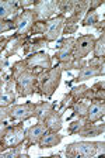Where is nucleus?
Segmentation results:
<instances>
[{"label": "nucleus", "mask_w": 105, "mask_h": 158, "mask_svg": "<svg viewBox=\"0 0 105 158\" xmlns=\"http://www.w3.org/2000/svg\"><path fill=\"white\" fill-rule=\"evenodd\" d=\"M11 21L16 26L17 35H28L31 33L34 23H35V16H34L32 9H24L20 13L11 17Z\"/></svg>", "instance_id": "0eeeda50"}, {"label": "nucleus", "mask_w": 105, "mask_h": 158, "mask_svg": "<svg viewBox=\"0 0 105 158\" xmlns=\"http://www.w3.org/2000/svg\"><path fill=\"white\" fill-rule=\"evenodd\" d=\"M105 114V102L104 100H91L88 103V109H87V114L85 118L88 123H97L101 118H104Z\"/></svg>", "instance_id": "f3484780"}, {"label": "nucleus", "mask_w": 105, "mask_h": 158, "mask_svg": "<svg viewBox=\"0 0 105 158\" xmlns=\"http://www.w3.org/2000/svg\"><path fill=\"white\" fill-rule=\"evenodd\" d=\"M0 157L3 158H17V157H28V154H23L21 151V147H14V148H9L6 151H3L0 154Z\"/></svg>", "instance_id": "7c9ffc66"}, {"label": "nucleus", "mask_w": 105, "mask_h": 158, "mask_svg": "<svg viewBox=\"0 0 105 158\" xmlns=\"http://www.w3.org/2000/svg\"><path fill=\"white\" fill-rule=\"evenodd\" d=\"M73 110L74 117H85L87 114V109H88V102L87 100H79L70 107Z\"/></svg>", "instance_id": "bb28decb"}, {"label": "nucleus", "mask_w": 105, "mask_h": 158, "mask_svg": "<svg viewBox=\"0 0 105 158\" xmlns=\"http://www.w3.org/2000/svg\"><path fill=\"white\" fill-rule=\"evenodd\" d=\"M88 90H90V88L87 85H77V86H74V88H72V90H70L69 93H66L65 98L62 99L59 112L62 113L66 109H70L76 102H79V100H87V98H88Z\"/></svg>", "instance_id": "f8f14e48"}, {"label": "nucleus", "mask_w": 105, "mask_h": 158, "mask_svg": "<svg viewBox=\"0 0 105 158\" xmlns=\"http://www.w3.org/2000/svg\"><path fill=\"white\" fill-rule=\"evenodd\" d=\"M104 141H77L66 145V157L70 158H90L102 155L105 151Z\"/></svg>", "instance_id": "f03ea898"}, {"label": "nucleus", "mask_w": 105, "mask_h": 158, "mask_svg": "<svg viewBox=\"0 0 105 158\" xmlns=\"http://www.w3.org/2000/svg\"><path fill=\"white\" fill-rule=\"evenodd\" d=\"M30 38H31L30 34L28 35H17V34L10 35V40H9V43H7L6 48H4V58H9V56L17 54L21 48H24L25 43Z\"/></svg>", "instance_id": "dca6fc26"}, {"label": "nucleus", "mask_w": 105, "mask_h": 158, "mask_svg": "<svg viewBox=\"0 0 105 158\" xmlns=\"http://www.w3.org/2000/svg\"><path fill=\"white\" fill-rule=\"evenodd\" d=\"M16 102V82L10 76L0 81V106L9 107Z\"/></svg>", "instance_id": "ddd939ff"}, {"label": "nucleus", "mask_w": 105, "mask_h": 158, "mask_svg": "<svg viewBox=\"0 0 105 158\" xmlns=\"http://www.w3.org/2000/svg\"><path fill=\"white\" fill-rule=\"evenodd\" d=\"M87 65L84 59H72L69 62H65V64H59V66L62 68V71H72V69H79L83 68V66Z\"/></svg>", "instance_id": "c85d7f7f"}, {"label": "nucleus", "mask_w": 105, "mask_h": 158, "mask_svg": "<svg viewBox=\"0 0 105 158\" xmlns=\"http://www.w3.org/2000/svg\"><path fill=\"white\" fill-rule=\"evenodd\" d=\"M102 4H104V0H95V2H91V0H90V7L88 9L90 10H97V7L102 6Z\"/></svg>", "instance_id": "58836bf2"}, {"label": "nucleus", "mask_w": 105, "mask_h": 158, "mask_svg": "<svg viewBox=\"0 0 105 158\" xmlns=\"http://www.w3.org/2000/svg\"><path fill=\"white\" fill-rule=\"evenodd\" d=\"M92 52L95 58H105V34L101 33L98 40H95L94 47H92Z\"/></svg>", "instance_id": "a878e982"}, {"label": "nucleus", "mask_w": 105, "mask_h": 158, "mask_svg": "<svg viewBox=\"0 0 105 158\" xmlns=\"http://www.w3.org/2000/svg\"><path fill=\"white\" fill-rule=\"evenodd\" d=\"M42 71H30L24 69L16 78V92L18 96L25 98L38 92V76Z\"/></svg>", "instance_id": "39448f33"}, {"label": "nucleus", "mask_w": 105, "mask_h": 158, "mask_svg": "<svg viewBox=\"0 0 105 158\" xmlns=\"http://www.w3.org/2000/svg\"><path fill=\"white\" fill-rule=\"evenodd\" d=\"M53 109H55V106H53L52 103H49V102H39V103H36V110H35L36 120H38V122H41V123H43L45 117L49 114L51 112H52Z\"/></svg>", "instance_id": "393cba45"}, {"label": "nucleus", "mask_w": 105, "mask_h": 158, "mask_svg": "<svg viewBox=\"0 0 105 158\" xmlns=\"http://www.w3.org/2000/svg\"><path fill=\"white\" fill-rule=\"evenodd\" d=\"M105 130V124H95V123H85L79 130L77 135L80 137H94V135H101Z\"/></svg>", "instance_id": "4be33fe9"}, {"label": "nucleus", "mask_w": 105, "mask_h": 158, "mask_svg": "<svg viewBox=\"0 0 105 158\" xmlns=\"http://www.w3.org/2000/svg\"><path fill=\"white\" fill-rule=\"evenodd\" d=\"M87 65H92V66H101V68H105V58H91L87 62Z\"/></svg>", "instance_id": "f704fd0d"}, {"label": "nucleus", "mask_w": 105, "mask_h": 158, "mask_svg": "<svg viewBox=\"0 0 105 158\" xmlns=\"http://www.w3.org/2000/svg\"><path fill=\"white\" fill-rule=\"evenodd\" d=\"M24 65L30 71H48L52 68V58L49 54L39 51V52H34L27 55L23 59Z\"/></svg>", "instance_id": "6e6552de"}, {"label": "nucleus", "mask_w": 105, "mask_h": 158, "mask_svg": "<svg viewBox=\"0 0 105 158\" xmlns=\"http://www.w3.org/2000/svg\"><path fill=\"white\" fill-rule=\"evenodd\" d=\"M11 30H16V26L11 20H2L0 19V34L6 33V31H11Z\"/></svg>", "instance_id": "72a5a7b5"}, {"label": "nucleus", "mask_w": 105, "mask_h": 158, "mask_svg": "<svg viewBox=\"0 0 105 158\" xmlns=\"http://www.w3.org/2000/svg\"><path fill=\"white\" fill-rule=\"evenodd\" d=\"M24 141H25V128L23 122L7 126L4 133L0 135V152L6 151L9 148L23 145Z\"/></svg>", "instance_id": "20e7f679"}, {"label": "nucleus", "mask_w": 105, "mask_h": 158, "mask_svg": "<svg viewBox=\"0 0 105 158\" xmlns=\"http://www.w3.org/2000/svg\"><path fill=\"white\" fill-rule=\"evenodd\" d=\"M98 23V13L95 11V10H87V13L85 16L83 17L81 20V24L84 27H88V26H95V24Z\"/></svg>", "instance_id": "cd10ccee"}, {"label": "nucleus", "mask_w": 105, "mask_h": 158, "mask_svg": "<svg viewBox=\"0 0 105 158\" xmlns=\"http://www.w3.org/2000/svg\"><path fill=\"white\" fill-rule=\"evenodd\" d=\"M3 68H4V59L0 58V72L3 71Z\"/></svg>", "instance_id": "a19ab883"}, {"label": "nucleus", "mask_w": 105, "mask_h": 158, "mask_svg": "<svg viewBox=\"0 0 105 158\" xmlns=\"http://www.w3.org/2000/svg\"><path fill=\"white\" fill-rule=\"evenodd\" d=\"M46 44H48V43L45 41V38H43L42 35L30 38L25 43L24 48H23L24 49V54H25V55H30V54H34V52H39V51L46 45Z\"/></svg>", "instance_id": "5701e85b"}, {"label": "nucleus", "mask_w": 105, "mask_h": 158, "mask_svg": "<svg viewBox=\"0 0 105 158\" xmlns=\"http://www.w3.org/2000/svg\"><path fill=\"white\" fill-rule=\"evenodd\" d=\"M62 68L59 65L53 66V68L48 69V71H42L38 76V92L39 95L45 96V98H52L55 90L59 88L60 79H62Z\"/></svg>", "instance_id": "7ed1b4c3"}, {"label": "nucleus", "mask_w": 105, "mask_h": 158, "mask_svg": "<svg viewBox=\"0 0 105 158\" xmlns=\"http://www.w3.org/2000/svg\"><path fill=\"white\" fill-rule=\"evenodd\" d=\"M74 4H76V0H62V2H59V4H58V10L60 11V14L65 16L67 11H69V13L72 11Z\"/></svg>", "instance_id": "2f4dec72"}, {"label": "nucleus", "mask_w": 105, "mask_h": 158, "mask_svg": "<svg viewBox=\"0 0 105 158\" xmlns=\"http://www.w3.org/2000/svg\"><path fill=\"white\" fill-rule=\"evenodd\" d=\"M105 73V68L101 66H92V65H85L83 68H80L79 75L73 79V83H80L85 82L87 79L95 78V76H102Z\"/></svg>", "instance_id": "a211bd4d"}, {"label": "nucleus", "mask_w": 105, "mask_h": 158, "mask_svg": "<svg viewBox=\"0 0 105 158\" xmlns=\"http://www.w3.org/2000/svg\"><path fill=\"white\" fill-rule=\"evenodd\" d=\"M24 69H27V68H25V65H24L23 59H21V61H17V62H14L13 65H11V73H10V78L13 79V81H16V78H17L18 75H20L21 72H23Z\"/></svg>", "instance_id": "473e14b6"}, {"label": "nucleus", "mask_w": 105, "mask_h": 158, "mask_svg": "<svg viewBox=\"0 0 105 158\" xmlns=\"http://www.w3.org/2000/svg\"><path fill=\"white\" fill-rule=\"evenodd\" d=\"M18 3V7L20 9H25V7H28V6H34L35 4V2L34 0H20V2H17Z\"/></svg>", "instance_id": "4c0bfd02"}, {"label": "nucleus", "mask_w": 105, "mask_h": 158, "mask_svg": "<svg viewBox=\"0 0 105 158\" xmlns=\"http://www.w3.org/2000/svg\"><path fill=\"white\" fill-rule=\"evenodd\" d=\"M65 20H66V16L59 14V16L52 17V19L46 20V21H35L30 34H41L45 38L46 43L55 41L63 33Z\"/></svg>", "instance_id": "f257e3e1"}, {"label": "nucleus", "mask_w": 105, "mask_h": 158, "mask_svg": "<svg viewBox=\"0 0 105 158\" xmlns=\"http://www.w3.org/2000/svg\"><path fill=\"white\" fill-rule=\"evenodd\" d=\"M43 124L46 126V128L49 130V131H56L59 133L63 127V118H62V113L59 110H56L53 109L52 112L45 117L43 120Z\"/></svg>", "instance_id": "6ab92c4d"}, {"label": "nucleus", "mask_w": 105, "mask_h": 158, "mask_svg": "<svg viewBox=\"0 0 105 158\" xmlns=\"http://www.w3.org/2000/svg\"><path fill=\"white\" fill-rule=\"evenodd\" d=\"M9 118V107L0 106V122H6Z\"/></svg>", "instance_id": "c9c22d12"}, {"label": "nucleus", "mask_w": 105, "mask_h": 158, "mask_svg": "<svg viewBox=\"0 0 105 158\" xmlns=\"http://www.w3.org/2000/svg\"><path fill=\"white\" fill-rule=\"evenodd\" d=\"M46 131H48L46 126L41 122H38L36 124L31 126L30 128H27L25 130V141H24L25 148H30L31 145L38 144V141L41 140V137H42Z\"/></svg>", "instance_id": "2eb2a0df"}, {"label": "nucleus", "mask_w": 105, "mask_h": 158, "mask_svg": "<svg viewBox=\"0 0 105 158\" xmlns=\"http://www.w3.org/2000/svg\"><path fill=\"white\" fill-rule=\"evenodd\" d=\"M9 40H10V35H0V52L4 51L7 43H9Z\"/></svg>", "instance_id": "e433bc0d"}, {"label": "nucleus", "mask_w": 105, "mask_h": 158, "mask_svg": "<svg viewBox=\"0 0 105 158\" xmlns=\"http://www.w3.org/2000/svg\"><path fill=\"white\" fill-rule=\"evenodd\" d=\"M74 37H67V38H63L62 43H60L58 51L55 52V59L58 65L59 64H65L69 62L73 59V47H74Z\"/></svg>", "instance_id": "4468645a"}, {"label": "nucleus", "mask_w": 105, "mask_h": 158, "mask_svg": "<svg viewBox=\"0 0 105 158\" xmlns=\"http://www.w3.org/2000/svg\"><path fill=\"white\" fill-rule=\"evenodd\" d=\"M58 4H59V0H39V2H35L32 9L35 21H46V20L52 19V16L58 10Z\"/></svg>", "instance_id": "1a4fd4ad"}, {"label": "nucleus", "mask_w": 105, "mask_h": 158, "mask_svg": "<svg viewBox=\"0 0 105 158\" xmlns=\"http://www.w3.org/2000/svg\"><path fill=\"white\" fill-rule=\"evenodd\" d=\"M7 126H9V124H7L6 122H0V135L4 133V130L7 128Z\"/></svg>", "instance_id": "ea45409f"}, {"label": "nucleus", "mask_w": 105, "mask_h": 158, "mask_svg": "<svg viewBox=\"0 0 105 158\" xmlns=\"http://www.w3.org/2000/svg\"><path fill=\"white\" fill-rule=\"evenodd\" d=\"M104 99H105V82L104 79H101V81H98L90 88L87 100H104Z\"/></svg>", "instance_id": "b1692460"}, {"label": "nucleus", "mask_w": 105, "mask_h": 158, "mask_svg": "<svg viewBox=\"0 0 105 158\" xmlns=\"http://www.w3.org/2000/svg\"><path fill=\"white\" fill-rule=\"evenodd\" d=\"M0 154H2V152H0Z\"/></svg>", "instance_id": "79ce46f5"}, {"label": "nucleus", "mask_w": 105, "mask_h": 158, "mask_svg": "<svg viewBox=\"0 0 105 158\" xmlns=\"http://www.w3.org/2000/svg\"><path fill=\"white\" fill-rule=\"evenodd\" d=\"M85 123H87V118L85 117H76V120L70 122V124H69V128H67L69 134H77L79 130L85 124Z\"/></svg>", "instance_id": "c756f323"}, {"label": "nucleus", "mask_w": 105, "mask_h": 158, "mask_svg": "<svg viewBox=\"0 0 105 158\" xmlns=\"http://www.w3.org/2000/svg\"><path fill=\"white\" fill-rule=\"evenodd\" d=\"M63 140V135L59 134L56 131H48L41 137V140L38 141V147L41 150H45V148H52V147H56L58 144H60V141Z\"/></svg>", "instance_id": "aec40b11"}, {"label": "nucleus", "mask_w": 105, "mask_h": 158, "mask_svg": "<svg viewBox=\"0 0 105 158\" xmlns=\"http://www.w3.org/2000/svg\"><path fill=\"white\" fill-rule=\"evenodd\" d=\"M90 7V2H83V0H76V4L73 10L70 11V16L66 17L63 31L66 34H74L77 31L79 23H81L83 17L85 16L87 10Z\"/></svg>", "instance_id": "423d86ee"}, {"label": "nucleus", "mask_w": 105, "mask_h": 158, "mask_svg": "<svg viewBox=\"0 0 105 158\" xmlns=\"http://www.w3.org/2000/svg\"><path fill=\"white\" fill-rule=\"evenodd\" d=\"M95 43V37L92 34H84L74 40L73 47V59H84L90 52H92V47Z\"/></svg>", "instance_id": "9d476101"}, {"label": "nucleus", "mask_w": 105, "mask_h": 158, "mask_svg": "<svg viewBox=\"0 0 105 158\" xmlns=\"http://www.w3.org/2000/svg\"><path fill=\"white\" fill-rule=\"evenodd\" d=\"M36 103L27 102L23 105H11L9 106V118L11 120H18V122H25L31 117H35Z\"/></svg>", "instance_id": "9b49d317"}, {"label": "nucleus", "mask_w": 105, "mask_h": 158, "mask_svg": "<svg viewBox=\"0 0 105 158\" xmlns=\"http://www.w3.org/2000/svg\"><path fill=\"white\" fill-rule=\"evenodd\" d=\"M17 13H20V7L17 2L0 0V19L2 20H9L10 17L16 16Z\"/></svg>", "instance_id": "412c9836"}]
</instances>
